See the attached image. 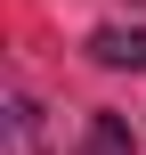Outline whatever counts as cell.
<instances>
[{
	"instance_id": "cell-1",
	"label": "cell",
	"mask_w": 146,
	"mask_h": 155,
	"mask_svg": "<svg viewBox=\"0 0 146 155\" xmlns=\"http://www.w3.org/2000/svg\"><path fill=\"white\" fill-rule=\"evenodd\" d=\"M89 57H98V65L146 74V25H98V33H89Z\"/></svg>"
},
{
	"instance_id": "cell-2",
	"label": "cell",
	"mask_w": 146,
	"mask_h": 155,
	"mask_svg": "<svg viewBox=\"0 0 146 155\" xmlns=\"http://www.w3.org/2000/svg\"><path fill=\"white\" fill-rule=\"evenodd\" d=\"M73 155H130V123H122V114H89V139Z\"/></svg>"
}]
</instances>
